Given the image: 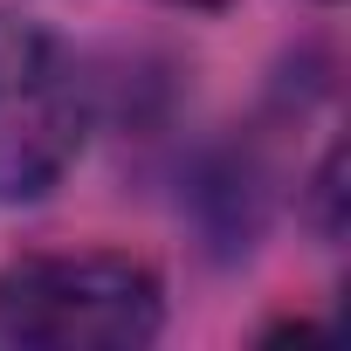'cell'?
<instances>
[{
    "label": "cell",
    "mask_w": 351,
    "mask_h": 351,
    "mask_svg": "<svg viewBox=\"0 0 351 351\" xmlns=\"http://www.w3.org/2000/svg\"><path fill=\"white\" fill-rule=\"evenodd\" d=\"M344 145H330L324 152V165H317V180H310V221H317V234L324 241H337L344 234Z\"/></svg>",
    "instance_id": "3"
},
{
    "label": "cell",
    "mask_w": 351,
    "mask_h": 351,
    "mask_svg": "<svg viewBox=\"0 0 351 351\" xmlns=\"http://www.w3.org/2000/svg\"><path fill=\"white\" fill-rule=\"evenodd\" d=\"M165 289L131 255H21L0 269V344L124 351L152 344Z\"/></svg>",
    "instance_id": "1"
},
{
    "label": "cell",
    "mask_w": 351,
    "mask_h": 351,
    "mask_svg": "<svg viewBox=\"0 0 351 351\" xmlns=\"http://www.w3.org/2000/svg\"><path fill=\"white\" fill-rule=\"evenodd\" d=\"M83 152V83L69 49L35 21L0 8V207L42 200Z\"/></svg>",
    "instance_id": "2"
},
{
    "label": "cell",
    "mask_w": 351,
    "mask_h": 351,
    "mask_svg": "<svg viewBox=\"0 0 351 351\" xmlns=\"http://www.w3.org/2000/svg\"><path fill=\"white\" fill-rule=\"evenodd\" d=\"M165 8H200V14H214V8H228V0H165Z\"/></svg>",
    "instance_id": "4"
}]
</instances>
